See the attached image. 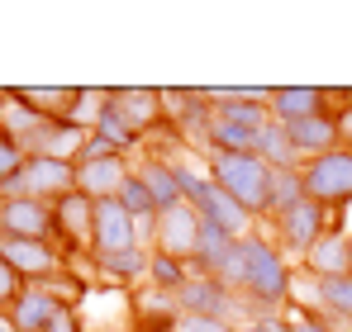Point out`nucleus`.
I'll return each mask as SVG.
<instances>
[{
	"instance_id": "f257e3e1",
	"label": "nucleus",
	"mask_w": 352,
	"mask_h": 332,
	"mask_svg": "<svg viewBox=\"0 0 352 332\" xmlns=\"http://www.w3.org/2000/svg\"><path fill=\"white\" fill-rule=\"evenodd\" d=\"M238 247H243V285H238L243 313L248 318L286 313L295 304V261L262 228H252L248 237H238Z\"/></svg>"
},
{
	"instance_id": "f03ea898",
	"label": "nucleus",
	"mask_w": 352,
	"mask_h": 332,
	"mask_svg": "<svg viewBox=\"0 0 352 332\" xmlns=\"http://www.w3.org/2000/svg\"><path fill=\"white\" fill-rule=\"evenodd\" d=\"M205 176L219 190H229L257 223L267 219V200H272V176L276 171L262 162L257 152H214V157H205Z\"/></svg>"
},
{
	"instance_id": "7ed1b4c3",
	"label": "nucleus",
	"mask_w": 352,
	"mask_h": 332,
	"mask_svg": "<svg viewBox=\"0 0 352 332\" xmlns=\"http://www.w3.org/2000/svg\"><path fill=\"white\" fill-rule=\"evenodd\" d=\"M181 195H186V204L200 214V223H214V228H224L229 237H248L252 228H262V223L252 219L243 204H238L229 190H219L205 171H190V166H181Z\"/></svg>"
},
{
	"instance_id": "20e7f679",
	"label": "nucleus",
	"mask_w": 352,
	"mask_h": 332,
	"mask_svg": "<svg viewBox=\"0 0 352 332\" xmlns=\"http://www.w3.org/2000/svg\"><path fill=\"white\" fill-rule=\"evenodd\" d=\"M300 185L314 204H324L333 219H343L352 204V147H333L324 157H309L300 166Z\"/></svg>"
},
{
	"instance_id": "39448f33",
	"label": "nucleus",
	"mask_w": 352,
	"mask_h": 332,
	"mask_svg": "<svg viewBox=\"0 0 352 332\" xmlns=\"http://www.w3.org/2000/svg\"><path fill=\"white\" fill-rule=\"evenodd\" d=\"M267 228H272L267 237H272V242H276V247H281L291 261H300V257H305V252H309V247H314V242H319V237L333 228V214L305 195V200H300V204H291L286 214L267 219Z\"/></svg>"
},
{
	"instance_id": "423d86ee",
	"label": "nucleus",
	"mask_w": 352,
	"mask_h": 332,
	"mask_svg": "<svg viewBox=\"0 0 352 332\" xmlns=\"http://www.w3.org/2000/svg\"><path fill=\"white\" fill-rule=\"evenodd\" d=\"M76 190V162H58V157H24L19 176H10L0 185V200H19V195H34V200H62Z\"/></svg>"
},
{
	"instance_id": "0eeeda50",
	"label": "nucleus",
	"mask_w": 352,
	"mask_h": 332,
	"mask_svg": "<svg viewBox=\"0 0 352 332\" xmlns=\"http://www.w3.org/2000/svg\"><path fill=\"white\" fill-rule=\"evenodd\" d=\"M53 228H58V247L67 261H91V228H96V200H86L81 190L53 200Z\"/></svg>"
},
{
	"instance_id": "6e6552de",
	"label": "nucleus",
	"mask_w": 352,
	"mask_h": 332,
	"mask_svg": "<svg viewBox=\"0 0 352 332\" xmlns=\"http://www.w3.org/2000/svg\"><path fill=\"white\" fill-rule=\"evenodd\" d=\"M0 257L14 266V276L24 285H53L72 266L58 242H29V237H0Z\"/></svg>"
},
{
	"instance_id": "1a4fd4ad",
	"label": "nucleus",
	"mask_w": 352,
	"mask_h": 332,
	"mask_svg": "<svg viewBox=\"0 0 352 332\" xmlns=\"http://www.w3.org/2000/svg\"><path fill=\"white\" fill-rule=\"evenodd\" d=\"M176 304H181V318H224V323H248L243 299H238L234 289H224L219 280H210V276H190V280H186V289L176 294Z\"/></svg>"
},
{
	"instance_id": "9d476101",
	"label": "nucleus",
	"mask_w": 352,
	"mask_h": 332,
	"mask_svg": "<svg viewBox=\"0 0 352 332\" xmlns=\"http://www.w3.org/2000/svg\"><path fill=\"white\" fill-rule=\"evenodd\" d=\"M205 95H210L214 114L229 119V123H243L252 133H262L272 123V105H267L272 86H210Z\"/></svg>"
},
{
	"instance_id": "9b49d317",
	"label": "nucleus",
	"mask_w": 352,
	"mask_h": 332,
	"mask_svg": "<svg viewBox=\"0 0 352 332\" xmlns=\"http://www.w3.org/2000/svg\"><path fill=\"white\" fill-rule=\"evenodd\" d=\"M200 214L181 200L176 209H162L157 223H153V242H148V252H162V257H176V261H186L190 266V257H195V242H200Z\"/></svg>"
},
{
	"instance_id": "f8f14e48",
	"label": "nucleus",
	"mask_w": 352,
	"mask_h": 332,
	"mask_svg": "<svg viewBox=\"0 0 352 332\" xmlns=\"http://www.w3.org/2000/svg\"><path fill=\"white\" fill-rule=\"evenodd\" d=\"M267 105H272L276 123H300L309 114H338L343 91H333V86H272Z\"/></svg>"
},
{
	"instance_id": "ddd939ff",
	"label": "nucleus",
	"mask_w": 352,
	"mask_h": 332,
	"mask_svg": "<svg viewBox=\"0 0 352 332\" xmlns=\"http://www.w3.org/2000/svg\"><path fill=\"white\" fill-rule=\"evenodd\" d=\"M110 110L138 138H153V133L167 128V119H162V91L157 86H110Z\"/></svg>"
},
{
	"instance_id": "4468645a",
	"label": "nucleus",
	"mask_w": 352,
	"mask_h": 332,
	"mask_svg": "<svg viewBox=\"0 0 352 332\" xmlns=\"http://www.w3.org/2000/svg\"><path fill=\"white\" fill-rule=\"evenodd\" d=\"M0 237H29V242H58L53 228V204L19 195V200H0Z\"/></svg>"
},
{
	"instance_id": "2eb2a0df",
	"label": "nucleus",
	"mask_w": 352,
	"mask_h": 332,
	"mask_svg": "<svg viewBox=\"0 0 352 332\" xmlns=\"http://www.w3.org/2000/svg\"><path fill=\"white\" fill-rule=\"evenodd\" d=\"M129 247H143L138 219L119 200H100L96 204V228H91V257H110V252H129Z\"/></svg>"
},
{
	"instance_id": "dca6fc26",
	"label": "nucleus",
	"mask_w": 352,
	"mask_h": 332,
	"mask_svg": "<svg viewBox=\"0 0 352 332\" xmlns=\"http://www.w3.org/2000/svg\"><path fill=\"white\" fill-rule=\"evenodd\" d=\"M129 328L133 332H181V304L153 285L129 289Z\"/></svg>"
},
{
	"instance_id": "f3484780",
	"label": "nucleus",
	"mask_w": 352,
	"mask_h": 332,
	"mask_svg": "<svg viewBox=\"0 0 352 332\" xmlns=\"http://www.w3.org/2000/svg\"><path fill=\"white\" fill-rule=\"evenodd\" d=\"M348 233L352 228H329L295 266L305 280H333V276H348L352 271V247H348Z\"/></svg>"
},
{
	"instance_id": "a211bd4d",
	"label": "nucleus",
	"mask_w": 352,
	"mask_h": 332,
	"mask_svg": "<svg viewBox=\"0 0 352 332\" xmlns=\"http://www.w3.org/2000/svg\"><path fill=\"white\" fill-rule=\"evenodd\" d=\"M62 309V299L48 289V285H24V294L5 309V323L14 332H43L53 323V313Z\"/></svg>"
},
{
	"instance_id": "6ab92c4d",
	"label": "nucleus",
	"mask_w": 352,
	"mask_h": 332,
	"mask_svg": "<svg viewBox=\"0 0 352 332\" xmlns=\"http://www.w3.org/2000/svg\"><path fill=\"white\" fill-rule=\"evenodd\" d=\"M133 176V166L129 157H100V162H76V190L86 195V200H115L119 185Z\"/></svg>"
},
{
	"instance_id": "aec40b11",
	"label": "nucleus",
	"mask_w": 352,
	"mask_h": 332,
	"mask_svg": "<svg viewBox=\"0 0 352 332\" xmlns=\"http://www.w3.org/2000/svg\"><path fill=\"white\" fill-rule=\"evenodd\" d=\"M43 114H34L24 100H19V91L14 86H0V133L19 147V152H29V143L43 133Z\"/></svg>"
},
{
	"instance_id": "412c9836",
	"label": "nucleus",
	"mask_w": 352,
	"mask_h": 332,
	"mask_svg": "<svg viewBox=\"0 0 352 332\" xmlns=\"http://www.w3.org/2000/svg\"><path fill=\"white\" fill-rule=\"evenodd\" d=\"M286 133H291L295 152L309 162V157H324V152H333V147H343V138H338V114H309V119H300V123H286Z\"/></svg>"
},
{
	"instance_id": "4be33fe9",
	"label": "nucleus",
	"mask_w": 352,
	"mask_h": 332,
	"mask_svg": "<svg viewBox=\"0 0 352 332\" xmlns=\"http://www.w3.org/2000/svg\"><path fill=\"white\" fill-rule=\"evenodd\" d=\"M133 171L143 176V185H148L157 214H162V209H176V204L186 200V195H181V162H167L162 152H153V157H143Z\"/></svg>"
},
{
	"instance_id": "5701e85b",
	"label": "nucleus",
	"mask_w": 352,
	"mask_h": 332,
	"mask_svg": "<svg viewBox=\"0 0 352 332\" xmlns=\"http://www.w3.org/2000/svg\"><path fill=\"white\" fill-rule=\"evenodd\" d=\"M234 252H238V237H229V233L214 228V223H205V228H200V242H195V257H190V276L219 280Z\"/></svg>"
},
{
	"instance_id": "b1692460",
	"label": "nucleus",
	"mask_w": 352,
	"mask_h": 332,
	"mask_svg": "<svg viewBox=\"0 0 352 332\" xmlns=\"http://www.w3.org/2000/svg\"><path fill=\"white\" fill-rule=\"evenodd\" d=\"M148 247H129V252H110V257H91V266H96V276L105 280V285H129V289H138L143 280H148Z\"/></svg>"
},
{
	"instance_id": "393cba45",
	"label": "nucleus",
	"mask_w": 352,
	"mask_h": 332,
	"mask_svg": "<svg viewBox=\"0 0 352 332\" xmlns=\"http://www.w3.org/2000/svg\"><path fill=\"white\" fill-rule=\"evenodd\" d=\"M257 157L272 166V171H300V166H305V157L295 152L291 133H286V123H276V119L257 133Z\"/></svg>"
},
{
	"instance_id": "a878e982",
	"label": "nucleus",
	"mask_w": 352,
	"mask_h": 332,
	"mask_svg": "<svg viewBox=\"0 0 352 332\" xmlns=\"http://www.w3.org/2000/svg\"><path fill=\"white\" fill-rule=\"evenodd\" d=\"M19 100L43 119H67L72 123V105H76V86H14Z\"/></svg>"
},
{
	"instance_id": "bb28decb",
	"label": "nucleus",
	"mask_w": 352,
	"mask_h": 332,
	"mask_svg": "<svg viewBox=\"0 0 352 332\" xmlns=\"http://www.w3.org/2000/svg\"><path fill=\"white\" fill-rule=\"evenodd\" d=\"M214 152H257V133L214 114L210 119V133H205V157H214Z\"/></svg>"
},
{
	"instance_id": "cd10ccee",
	"label": "nucleus",
	"mask_w": 352,
	"mask_h": 332,
	"mask_svg": "<svg viewBox=\"0 0 352 332\" xmlns=\"http://www.w3.org/2000/svg\"><path fill=\"white\" fill-rule=\"evenodd\" d=\"M186 280H190V266H186V261L162 257V252L148 257V285H153V289H162V294H181Z\"/></svg>"
},
{
	"instance_id": "c85d7f7f",
	"label": "nucleus",
	"mask_w": 352,
	"mask_h": 332,
	"mask_svg": "<svg viewBox=\"0 0 352 332\" xmlns=\"http://www.w3.org/2000/svg\"><path fill=\"white\" fill-rule=\"evenodd\" d=\"M91 133H96V138H105L119 157L138 152V143H143V138H138V133H133V128H129V123H124V119H119L110 105H105V114H100V119H96V128H91Z\"/></svg>"
},
{
	"instance_id": "c756f323",
	"label": "nucleus",
	"mask_w": 352,
	"mask_h": 332,
	"mask_svg": "<svg viewBox=\"0 0 352 332\" xmlns=\"http://www.w3.org/2000/svg\"><path fill=\"white\" fill-rule=\"evenodd\" d=\"M110 105V86H76V105H72V123L76 128H96V119Z\"/></svg>"
},
{
	"instance_id": "7c9ffc66",
	"label": "nucleus",
	"mask_w": 352,
	"mask_h": 332,
	"mask_svg": "<svg viewBox=\"0 0 352 332\" xmlns=\"http://www.w3.org/2000/svg\"><path fill=\"white\" fill-rule=\"evenodd\" d=\"M305 200V185H300V171H276L272 176V200H267V219H276V214H286L291 204ZM262 219V223H267Z\"/></svg>"
},
{
	"instance_id": "2f4dec72",
	"label": "nucleus",
	"mask_w": 352,
	"mask_h": 332,
	"mask_svg": "<svg viewBox=\"0 0 352 332\" xmlns=\"http://www.w3.org/2000/svg\"><path fill=\"white\" fill-rule=\"evenodd\" d=\"M281 318H286V328H291V332H338L324 313H319V309H314V304H300V299H295Z\"/></svg>"
},
{
	"instance_id": "473e14b6",
	"label": "nucleus",
	"mask_w": 352,
	"mask_h": 332,
	"mask_svg": "<svg viewBox=\"0 0 352 332\" xmlns=\"http://www.w3.org/2000/svg\"><path fill=\"white\" fill-rule=\"evenodd\" d=\"M19 294H24V280L14 276V266H10V261L0 257V313H5V309H10V304H14Z\"/></svg>"
},
{
	"instance_id": "72a5a7b5",
	"label": "nucleus",
	"mask_w": 352,
	"mask_h": 332,
	"mask_svg": "<svg viewBox=\"0 0 352 332\" xmlns=\"http://www.w3.org/2000/svg\"><path fill=\"white\" fill-rule=\"evenodd\" d=\"M19 166H24V152H19V147L0 133V185H5L10 176H19Z\"/></svg>"
},
{
	"instance_id": "f704fd0d",
	"label": "nucleus",
	"mask_w": 352,
	"mask_h": 332,
	"mask_svg": "<svg viewBox=\"0 0 352 332\" xmlns=\"http://www.w3.org/2000/svg\"><path fill=\"white\" fill-rule=\"evenodd\" d=\"M43 332H86V323H81V313H76L72 304H62L58 313H53V323H48Z\"/></svg>"
},
{
	"instance_id": "c9c22d12",
	"label": "nucleus",
	"mask_w": 352,
	"mask_h": 332,
	"mask_svg": "<svg viewBox=\"0 0 352 332\" xmlns=\"http://www.w3.org/2000/svg\"><path fill=\"white\" fill-rule=\"evenodd\" d=\"M181 332H238V323H224V318H181Z\"/></svg>"
},
{
	"instance_id": "e433bc0d",
	"label": "nucleus",
	"mask_w": 352,
	"mask_h": 332,
	"mask_svg": "<svg viewBox=\"0 0 352 332\" xmlns=\"http://www.w3.org/2000/svg\"><path fill=\"white\" fill-rule=\"evenodd\" d=\"M100 157H119V152L110 147V143H105V138L86 133V147H81V157H76V162H100Z\"/></svg>"
},
{
	"instance_id": "4c0bfd02",
	"label": "nucleus",
	"mask_w": 352,
	"mask_h": 332,
	"mask_svg": "<svg viewBox=\"0 0 352 332\" xmlns=\"http://www.w3.org/2000/svg\"><path fill=\"white\" fill-rule=\"evenodd\" d=\"M238 332H291V328H286L281 313H272V318H248V323H238Z\"/></svg>"
},
{
	"instance_id": "58836bf2",
	"label": "nucleus",
	"mask_w": 352,
	"mask_h": 332,
	"mask_svg": "<svg viewBox=\"0 0 352 332\" xmlns=\"http://www.w3.org/2000/svg\"><path fill=\"white\" fill-rule=\"evenodd\" d=\"M338 138L343 147H352V91H343V105H338Z\"/></svg>"
},
{
	"instance_id": "ea45409f",
	"label": "nucleus",
	"mask_w": 352,
	"mask_h": 332,
	"mask_svg": "<svg viewBox=\"0 0 352 332\" xmlns=\"http://www.w3.org/2000/svg\"><path fill=\"white\" fill-rule=\"evenodd\" d=\"M0 332H14V328H10V323H5V313H0Z\"/></svg>"
},
{
	"instance_id": "a19ab883",
	"label": "nucleus",
	"mask_w": 352,
	"mask_h": 332,
	"mask_svg": "<svg viewBox=\"0 0 352 332\" xmlns=\"http://www.w3.org/2000/svg\"><path fill=\"white\" fill-rule=\"evenodd\" d=\"M348 247H352V233H348Z\"/></svg>"
}]
</instances>
